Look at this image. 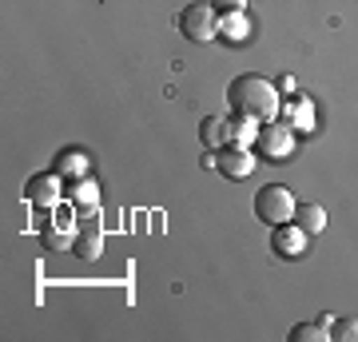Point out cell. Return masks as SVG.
<instances>
[{
  "mask_svg": "<svg viewBox=\"0 0 358 342\" xmlns=\"http://www.w3.org/2000/svg\"><path fill=\"white\" fill-rule=\"evenodd\" d=\"M331 339L334 342H358V318H334Z\"/></svg>",
  "mask_w": 358,
  "mask_h": 342,
  "instance_id": "obj_18",
  "label": "cell"
},
{
  "mask_svg": "<svg viewBox=\"0 0 358 342\" xmlns=\"http://www.w3.org/2000/svg\"><path fill=\"white\" fill-rule=\"evenodd\" d=\"M275 88H279V92H294V76H282L279 84H275Z\"/></svg>",
  "mask_w": 358,
  "mask_h": 342,
  "instance_id": "obj_21",
  "label": "cell"
},
{
  "mask_svg": "<svg viewBox=\"0 0 358 342\" xmlns=\"http://www.w3.org/2000/svg\"><path fill=\"white\" fill-rule=\"evenodd\" d=\"M199 140H203L207 152H219L227 143V120L223 115H207L203 124H199Z\"/></svg>",
  "mask_w": 358,
  "mask_h": 342,
  "instance_id": "obj_13",
  "label": "cell"
},
{
  "mask_svg": "<svg viewBox=\"0 0 358 342\" xmlns=\"http://www.w3.org/2000/svg\"><path fill=\"white\" fill-rule=\"evenodd\" d=\"M255 152L263 155L267 164H282V159H287V155L294 152V127L275 124V120H267V124H259Z\"/></svg>",
  "mask_w": 358,
  "mask_h": 342,
  "instance_id": "obj_4",
  "label": "cell"
},
{
  "mask_svg": "<svg viewBox=\"0 0 358 342\" xmlns=\"http://www.w3.org/2000/svg\"><path fill=\"white\" fill-rule=\"evenodd\" d=\"M215 13H247V0H211Z\"/></svg>",
  "mask_w": 358,
  "mask_h": 342,
  "instance_id": "obj_19",
  "label": "cell"
},
{
  "mask_svg": "<svg viewBox=\"0 0 358 342\" xmlns=\"http://www.w3.org/2000/svg\"><path fill=\"white\" fill-rule=\"evenodd\" d=\"M279 115L287 127H299V131H310L315 127V104L307 96H294V100L279 104Z\"/></svg>",
  "mask_w": 358,
  "mask_h": 342,
  "instance_id": "obj_9",
  "label": "cell"
},
{
  "mask_svg": "<svg viewBox=\"0 0 358 342\" xmlns=\"http://www.w3.org/2000/svg\"><path fill=\"white\" fill-rule=\"evenodd\" d=\"M68 203L80 207V211H96V207H100V191H96L92 179H76V183L68 187Z\"/></svg>",
  "mask_w": 358,
  "mask_h": 342,
  "instance_id": "obj_14",
  "label": "cell"
},
{
  "mask_svg": "<svg viewBox=\"0 0 358 342\" xmlns=\"http://www.w3.org/2000/svg\"><path fill=\"white\" fill-rule=\"evenodd\" d=\"M271 251L279 255V259H299V255L307 251V231L299 227V223L271 227Z\"/></svg>",
  "mask_w": 358,
  "mask_h": 342,
  "instance_id": "obj_6",
  "label": "cell"
},
{
  "mask_svg": "<svg viewBox=\"0 0 358 342\" xmlns=\"http://www.w3.org/2000/svg\"><path fill=\"white\" fill-rule=\"evenodd\" d=\"M287 339L291 342H322V339H331V327L327 322H299Z\"/></svg>",
  "mask_w": 358,
  "mask_h": 342,
  "instance_id": "obj_17",
  "label": "cell"
},
{
  "mask_svg": "<svg viewBox=\"0 0 358 342\" xmlns=\"http://www.w3.org/2000/svg\"><path fill=\"white\" fill-rule=\"evenodd\" d=\"M92 215H96V211H88V219H84L76 243H72V255L84 259V263H92V259H100V255H103V235H100V227L92 223Z\"/></svg>",
  "mask_w": 358,
  "mask_h": 342,
  "instance_id": "obj_8",
  "label": "cell"
},
{
  "mask_svg": "<svg viewBox=\"0 0 358 342\" xmlns=\"http://www.w3.org/2000/svg\"><path fill=\"white\" fill-rule=\"evenodd\" d=\"M72 223H76V207H72V211H68V207H60V211H56V227L72 231Z\"/></svg>",
  "mask_w": 358,
  "mask_h": 342,
  "instance_id": "obj_20",
  "label": "cell"
},
{
  "mask_svg": "<svg viewBox=\"0 0 358 342\" xmlns=\"http://www.w3.org/2000/svg\"><path fill=\"white\" fill-rule=\"evenodd\" d=\"M40 243L48 247V251H72V231L64 227H56V223H48V227H40Z\"/></svg>",
  "mask_w": 358,
  "mask_h": 342,
  "instance_id": "obj_16",
  "label": "cell"
},
{
  "mask_svg": "<svg viewBox=\"0 0 358 342\" xmlns=\"http://www.w3.org/2000/svg\"><path fill=\"white\" fill-rule=\"evenodd\" d=\"M294 223L307 231V235H319L327 227V207H319V203H299L294 207Z\"/></svg>",
  "mask_w": 358,
  "mask_h": 342,
  "instance_id": "obj_12",
  "label": "cell"
},
{
  "mask_svg": "<svg viewBox=\"0 0 358 342\" xmlns=\"http://www.w3.org/2000/svg\"><path fill=\"white\" fill-rule=\"evenodd\" d=\"M56 176H72V179L84 176V152L80 148H64L56 155Z\"/></svg>",
  "mask_w": 358,
  "mask_h": 342,
  "instance_id": "obj_15",
  "label": "cell"
},
{
  "mask_svg": "<svg viewBox=\"0 0 358 342\" xmlns=\"http://www.w3.org/2000/svg\"><path fill=\"white\" fill-rule=\"evenodd\" d=\"M251 167H255V155L243 143H223L215 152V171H223L227 179H247Z\"/></svg>",
  "mask_w": 358,
  "mask_h": 342,
  "instance_id": "obj_5",
  "label": "cell"
},
{
  "mask_svg": "<svg viewBox=\"0 0 358 342\" xmlns=\"http://www.w3.org/2000/svg\"><path fill=\"white\" fill-rule=\"evenodd\" d=\"M294 207H299V203H294L291 187H282V183H267V187L255 191V215H259V223H267V227L291 223Z\"/></svg>",
  "mask_w": 358,
  "mask_h": 342,
  "instance_id": "obj_2",
  "label": "cell"
},
{
  "mask_svg": "<svg viewBox=\"0 0 358 342\" xmlns=\"http://www.w3.org/2000/svg\"><path fill=\"white\" fill-rule=\"evenodd\" d=\"M227 104H231V112H243L251 120H259V124H267V120L279 115L282 100H279V88L271 80L255 76V72H243V76H235L227 84Z\"/></svg>",
  "mask_w": 358,
  "mask_h": 342,
  "instance_id": "obj_1",
  "label": "cell"
},
{
  "mask_svg": "<svg viewBox=\"0 0 358 342\" xmlns=\"http://www.w3.org/2000/svg\"><path fill=\"white\" fill-rule=\"evenodd\" d=\"M219 40H227V44H247V40H251V20H247V13H223L219 16Z\"/></svg>",
  "mask_w": 358,
  "mask_h": 342,
  "instance_id": "obj_11",
  "label": "cell"
},
{
  "mask_svg": "<svg viewBox=\"0 0 358 342\" xmlns=\"http://www.w3.org/2000/svg\"><path fill=\"white\" fill-rule=\"evenodd\" d=\"M255 136H259V120L243 112H231L227 115V143H243V148H255Z\"/></svg>",
  "mask_w": 358,
  "mask_h": 342,
  "instance_id": "obj_10",
  "label": "cell"
},
{
  "mask_svg": "<svg viewBox=\"0 0 358 342\" xmlns=\"http://www.w3.org/2000/svg\"><path fill=\"white\" fill-rule=\"evenodd\" d=\"M24 199L32 207H56L60 203V179L56 176H32L24 183Z\"/></svg>",
  "mask_w": 358,
  "mask_h": 342,
  "instance_id": "obj_7",
  "label": "cell"
},
{
  "mask_svg": "<svg viewBox=\"0 0 358 342\" xmlns=\"http://www.w3.org/2000/svg\"><path fill=\"white\" fill-rule=\"evenodd\" d=\"M179 32H183V40H192V44H207V40L219 36V13L215 4H203V0H195V4H187L183 13H179Z\"/></svg>",
  "mask_w": 358,
  "mask_h": 342,
  "instance_id": "obj_3",
  "label": "cell"
}]
</instances>
